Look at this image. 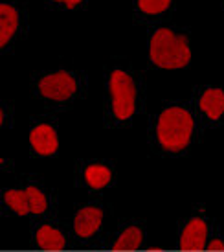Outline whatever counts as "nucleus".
Here are the masks:
<instances>
[{"label":"nucleus","mask_w":224,"mask_h":252,"mask_svg":"<svg viewBox=\"0 0 224 252\" xmlns=\"http://www.w3.org/2000/svg\"><path fill=\"white\" fill-rule=\"evenodd\" d=\"M206 234H208V228L202 219H198V217L191 219L182 232L180 249L182 251H202L206 247Z\"/></svg>","instance_id":"6"},{"label":"nucleus","mask_w":224,"mask_h":252,"mask_svg":"<svg viewBox=\"0 0 224 252\" xmlns=\"http://www.w3.org/2000/svg\"><path fill=\"white\" fill-rule=\"evenodd\" d=\"M191 133H193V118L186 109L171 107L160 114L156 134L164 149L173 153L182 151L191 140Z\"/></svg>","instance_id":"2"},{"label":"nucleus","mask_w":224,"mask_h":252,"mask_svg":"<svg viewBox=\"0 0 224 252\" xmlns=\"http://www.w3.org/2000/svg\"><path fill=\"white\" fill-rule=\"evenodd\" d=\"M171 0H138V7L147 15H158L166 11Z\"/></svg>","instance_id":"14"},{"label":"nucleus","mask_w":224,"mask_h":252,"mask_svg":"<svg viewBox=\"0 0 224 252\" xmlns=\"http://www.w3.org/2000/svg\"><path fill=\"white\" fill-rule=\"evenodd\" d=\"M39 91L44 98L64 101L76 92V79L64 70H59L56 74L42 77L39 81Z\"/></svg>","instance_id":"5"},{"label":"nucleus","mask_w":224,"mask_h":252,"mask_svg":"<svg viewBox=\"0 0 224 252\" xmlns=\"http://www.w3.org/2000/svg\"><path fill=\"white\" fill-rule=\"evenodd\" d=\"M151 61L160 68L175 70L191 61V50L184 35H175L171 30L160 28L151 39Z\"/></svg>","instance_id":"1"},{"label":"nucleus","mask_w":224,"mask_h":252,"mask_svg":"<svg viewBox=\"0 0 224 252\" xmlns=\"http://www.w3.org/2000/svg\"><path fill=\"white\" fill-rule=\"evenodd\" d=\"M19 28V13L9 4H0V46L4 48Z\"/></svg>","instance_id":"9"},{"label":"nucleus","mask_w":224,"mask_h":252,"mask_svg":"<svg viewBox=\"0 0 224 252\" xmlns=\"http://www.w3.org/2000/svg\"><path fill=\"white\" fill-rule=\"evenodd\" d=\"M56 2H64L66 4V7L68 9H72V7H76L79 2H83V0H56Z\"/></svg>","instance_id":"15"},{"label":"nucleus","mask_w":224,"mask_h":252,"mask_svg":"<svg viewBox=\"0 0 224 252\" xmlns=\"http://www.w3.org/2000/svg\"><path fill=\"white\" fill-rule=\"evenodd\" d=\"M111 94L112 111L118 120H129L134 114L136 101V87L131 76L123 70H114L111 74Z\"/></svg>","instance_id":"3"},{"label":"nucleus","mask_w":224,"mask_h":252,"mask_svg":"<svg viewBox=\"0 0 224 252\" xmlns=\"http://www.w3.org/2000/svg\"><path fill=\"white\" fill-rule=\"evenodd\" d=\"M224 251V243L223 241H213V243H210V251Z\"/></svg>","instance_id":"16"},{"label":"nucleus","mask_w":224,"mask_h":252,"mask_svg":"<svg viewBox=\"0 0 224 252\" xmlns=\"http://www.w3.org/2000/svg\"><path fill=\"white\" fill-rule=\"evenodd\" d=\"M29 144L33 146L39 155H54L59 147V140H57V134L54 131V127L46 126H37L31 133H29Z\"/></svg>","instance_id":"7"},{"label":"nucleus","mask_w":224,"mask_h":252,"mask_svg":"<svg viewBox=\"0 0 224 252\" xmlns=\"http://www.w3.org/2000/svg\"><path fill=\"white\" fill-rule=\"evenodd\" d=\"M101 219H103V214L99 208H83V210L77 212L76 221H74V228H76L77 236L81 238H90L94 232L99 228L101 224Z\"/></svg>","instance_id":"8"},{"label":"nucleus","mask_w":224,"mask_h":252,"mask_svg":"<svg viewBox=\"0 0 224 252\" xmlns=\"http://www.w3.org/2000/svg\"><path fill=\"white\" fill-rule=\"evenodd\" d=\"M6 204L19 216H26L28 212L31 214H42L46 210V197L42 195V191L35 186H29L24 191L19 189H9L4 195Z\"/></svg>","instance_id":"4"},{"label":"nucleus","mask_w":224,"mask_h":252,"mask_svg":"<svg viewBox=\"0 0 224 252\" xmlns=\"http://www.w3.org/2000/svg\"><path fill=\"white\" fill-rule=\"evenodd\" d=\"M141 243V232L136 226L127 228L121 236L118 238V241L114 243V251H136Z\"/></svg>","instance_id":"13"},{"label":"nucleus","mask_w":224,"mask_h":252,"mask_svg":"<svg viewBox=\"0 0 224 252\" xmlns=\"http://www.w3.org/2000/svg\"><path fill=\"white\" fill-rule=\"evenodd\" d=\"M200 109H202L210 120H219L224 112V92L221 89H210L200 98Z\"/></svg>","instance_id":"10"},{"label":"nucleus","mask_w":224,"mask_h":252,"mask_svg":"<svg viewBox=\"0 0 224 252\" xmlns=\"http://www.w3.org/2000/svg\"><path fill=\"white\" fill-rule=\"evenodd\" d=\"M84 179H86L90 188L101 189L111 182V169L105 168V166H99V164H94V166H88V168H86Z\"/></svg>","instance_id":"12"},{"label":"nucleus","mask_w":224,"mask_h":252,"mask_svg":"<svg viewBox=\"0 0 224 252\" xmlns=\"http://www.w3.org/2000/svg\"><path fill=\"white\" fill-rule=\"evenodd\" d=\"M37 243L44 251H63L64 249L63 234L52 226H42L37 230Z\"/></svg>","instance_id":"11"}]
</instances>
